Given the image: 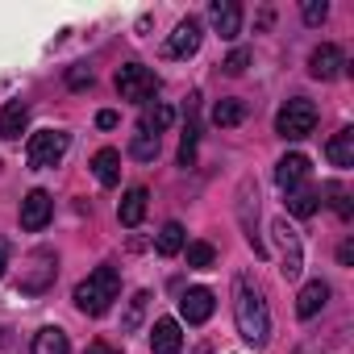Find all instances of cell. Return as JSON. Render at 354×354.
Instances as JSON below:
<instances>
[{"mask_svg": "<svg viewBox=\"0 0 354 354\" xmlns=\"http://www.w3.org/2000/svg\"><path fill=\"white\" fill-rule=\"evenodd\" d=\"M234 317H238V333L250 346H263L271 337V313H267V300L250 275L234 279Z\"/></svg>", "mask_w": 354, "mask_h": 354, "instance_id": "6da1fadb", "label": "cell"}, {"mask_svg": "<svg viewBox=\"0 0 354 354\" xmlns=\"http://www.w3.org/2000/svg\"><path fill=\"white\" fill-rule=\"evenodd\" d=\"M117 292H121L117 267H96L84 283H75V308L88 313V317H100V313H109V304L117 300Z\"/></svg>", "mask_w": 354, "mask_h": 354, "instance_id": "7a4b0ae2", "label": "cell"}, {"mask_svg": "<svg viewBox=\"0 0 354 354\" xmlns=\"http://www.w3.org/2000/svg\"><path fill=\"white\" fill-rule=\"evenodd\" d=\"M317 129V104L304 100V96H292L279 113H275V133L288 138V142H300Z\"/></svg>", "mask_w": 354, "mask_h": 354, "instance_id": "3957f363", "label": "cell"}, {"mask_svg": "<svg viewBox=\"0 0 354 354\" xmlns=\"http://www.w3.org/2000/svg\"><path fill=\"white\" fill-rule=\"evenodd\" d=\"M67 146H71V133H63V129H38V133H30L26 162H30L34 171L59 167V162H63V154H67Z\"/></svg>", "mask_w": 354, "mask_h": 354, "instance_id": "277c9868", "label": "cell"}, {"mask_svg": "<svg viewBox=\"0 0 354 354\" xmlns=\"http://www.w3.org/2000/svg\"><path fill=\"white\" fill-rule=\"evenodd\" d=\"M117 92H121V100L146 104L158 92V75L150 67H142V63H125V67H117Z\"/></svg>", "mask_w": 354, "mask_h": 354, "instance_id": "5b68a950", "label": "cell"}, {"mask_svg": "<svg viewBox=\"0 0 354 354\" xmlns=\"http://www.w3.org/2000/svg\"><path fill=\"white\" fill-rule=\"evenodd\" d=\"M238 217H242L246 242H250V246H254V254L263 259V254H267V246L259 242V188H254L250 180H242V188H238Z\"/></svg>", "mask_w": 354, "mask_h": 354, "instance_id": "8992f818", "label": "cell"}, {"mask_svg": "<svg viewBox=\"0 0 354 354\" xmlns=\"http://www.w3.org/2000/svg\"><path fill=\"white\" fill-rule=\"evenodd\" d=\"M50 217H55V201H50V192L34 188V192L21 201V230H26V234H38V230L50 225Z\"/></svg>", "mask_w": 354, "mask_h": 354, "instance_id": "52a82bcc", "label": "cell"}, {"mask_svg": "<svg viewBox=\"0 0 354 354\" xmlns=\"http://www.w3.org/2000/svg\"><path fill=\"white\" fill-rule=\"evenodd\" d=\"M275 238H279V246H283V279H300V271H304V250H300V234L288 225V217H279L275 221Z\"/></svg>", "mask_w": 354, "mask_h": 354, "instance_id": "ba28073f", "label": "cell"}, {"mask_svg": "<svg viewBox=\"0 0 354 354\" xmlns=\"http://www.w3.org/2000/svg\"><path fill=\"white\" fill-rule=\"evenodd\" d=\"M201 38H205L201 21L196 17H184L180 26H175V34L167 38V59H192L201 50Z\"/></svg>", "mask_w": 354, "mask_h": 354, "instance_id": "9c48e42d", "label": "cell"}, {"mask_svg": "<svg viewBox=\"0 0 354 354\" xmlns=\"http://www.w3.org/2000/svg\"><path fill=\"white\" fill-rule=\"evenodd\" d=\"M209 21H213V30L225 42H234L242 34V5H238V0H213V5H209Z\"/></svg>", "mask_w": 354, "mask_h": 354, "instance_id": "30bf717a", "label": "cell"}, {"mask_svg": "<svg viewBox=\"0 0 354 354\" xmlns=\"http://www.w3.org/2000/svg\"><path fill=\"white\" fill-rule=\"evenodd\" d=\"M213 308H217V296H213L209 288H188V292L180 296V317H184L188 325H205V321L213 317Z\"/></svg>", "mask_w": 354, "mask_h": 354, "instance_id": "8fae6325", "label": "cell"}, {"mask_svg": "<svg viewBox=\"0 0 354 354\" xmlns=\"http://www.w3.org/2000/svg\"><path fill=\"white\" fill-rule=\"evenodd\" d=\"M342 67H346V59H342V50H337L333 42H325V46H317V50L308 55V75H313V80H337Z\"/></svg>", "mask_w": 354, "mask_h": 354, "instance_id": "7c38bea8", "label": "cell"}, {"mask_svg": "<svg viewBox=\"0 0 354 354\" xmlns=\"http://www.w3.org/2000/svg\"><path fill=\"white\" fill-rule=\"evenodd\" d=\"M150 350H154V354H184L180 321H171V317L154 321V329H150Z\"/></svg>", "mask_w": 354, "mask_h": 354, "instance_id": "4fadbf2b", "label": "cell"}, {"mask_svg": "<svg viewBox=\"0 0 354 354\" xmlns=\"http://www.w3.org/2000/svg\"><path fill=\"white\" fill-rule=\"evenodd\" d=\"M304 180H308V158L304 154H283L279 167H275V184L283 192H292V188H304Z\"/></svg>", "mask_w": 354, "mask_h": 354, "instance_id": "5bb4252c", "label": "cell"}, {"mask_svg": "<svg viewBox=\"0 0 354 354\" xmlns=\"http://www.w3.org/2000/svg\"><path fill=\"white\" fill-rule=\"evenodd\" d=\"M26 125H30L26 100H9L5 109H0V138H5V142H17V138L26 133Z\"/></svg>", "mask_w": 354, "mask_h": 354, "instance_id": "9a60e30c", "label": "cell"}, {"mask_svg": "<svg viewBox=\"0 0 354 354\" xmlns=\"http://www.w3.org/2000/svg\"><path fill=\"white\" fill-rule=\"evenodd\" d=\"M146 201H150L146 188H129V192L121 196V205H117V221H121L125 230L142 225V217H146Z\"/></svg>", "mask_w": 354, "mask_h": 354, "instance_id": "2e32d148", "label": "cell"}, {"mask_svg": "<svg viewBox=\"0 0 354 354\" xmlns=\"http://www.w3.org/2000/svg\"><path fill=\"white\" fill-rule=\"evenodd\" d=\"M325 300H329V283H321V279H313V283H304L300 288V296H296V317H317L321 308H325Z\"/></svg>", "mask_w": 354, "mask_h": 354, "instance_id": "e0dca14e", "label": "cell"}, {"mask_svg": "<svg viewBox=\"0 0 354 354\" xmlns=\"http://www.w3.org/2000/svg\"><path fill=\"white\" fill-rule=\"evenodd\" d=\"M92 171H96V180H100L104 188H117V180H121V154H117L113 146L96 150V158H92Z\"/></svg>", "mask_w": 354, "mask_h": 354, "instance_id": "ac0fdd59", "label": "cell"}, {"mask_svg": "<svg viewBox=\"0 0 354 354\" xmlns=\"http://www.w3.org/2000/svg\"><path fill=\"white\" fill-rule=\"evenodd\" d=\"M325 154H329V162L333 167H354V129L346 125V129H337L333 138H329V146H325Z\"/></svg>", "mask_w": 354, "mask_h": 354, "instance_id": "d6986e66", "label": "cell"}, {"mask_svg": "<svg viewBox=\"0 0 354 354\" xmlns=\"http://www.w3.org/2000/svg\"><path fill=\"white\" fill-rule=\"evenodd\" d=\"M30 350L34 354H71V342H67V333L59 325H46V329L34 333V346Z\"/></svg>", "mask_w": 354, "mask_h": 354, "instance_id": "ffe728a7", "label": "cell"}, {"mask_svg": "<svg viewBox=\"0 0 354 354\" xmlns=\"http://www.w3.org/2000/svg\"><path fill=\"white\" fill-rule=\"evenodd\" d=\"M246 121V104L242 100H217L213 104V125H221V129H234V125H242Z\"/></svg>", "mask_w": 354, "mask_h": 354, "instance_id": "44dd1931", "label": "cell"}, {"mask_svg": "<svg viewBox=\"0 0 354 354\" xmlns=\"http://www.w3.org/2000/svg\"><path fill=\"white\" fill-rule=\"evenodd\" d=\"M321 209V192H313V188H292L288 192V213L292 217H313Z\"/></svg>", "mask_w": 354, "mask_h": 354, "instance_id": "7402d4cb", "label": "cell"}, {"mask_svg": "<svg viewBox=\"0 0 354 354\" xmlns=\"http://www.w3.org/2000/svg\"><path fill=\"white\" fill-rule=\"evenodd\" d=\"M184 242H188V238H184V225H180V221H167V225L158 230V254H162V259H175V254L184 250Z\"/></svg>", "mask_w": 354, "mask_h": 354, "instance_id": "603a6c76", "label": "cell"}, {"mask_svg": "<svg viewBox=\"0 0 354 354\" xmlns=\"http://www.w3.org/2000/svg\"><path fill=\"white\" fill-rule=\"evenodd\" d=\"M171 121H175V109H171V104H150V109L142 113V125H138V129H142V133H154V138H158V133H162V129H167Z\"/></svg>", "mask_w": 354, "mask_h": 354, "instance_id": "cb8c5ba5", "label": "cell"}, {"mask_svg": "<svg viewBox=\"0 0 354 354\" xmlns=\"http://www.w3.org/2000/svg\"><path fill=\"white\" fill-rule=\"evenodd\" d=\"M146 304H150V292H133V300H129V308H125V317H121V329H125V333H138V325H142V317H146Z\"/></svg>", "mask_w": 354, "mask_h": 354, "instance_id": "d4e9b609", "label": "cell"}, {"mask_svg": "<svg viewBox=\"0 0 354 354\" xmlns=\"http://www.w3.org/2000/svg\"><path fill=\"white\" fill-rule=\"evenodd\" d=\"M129 154H133L138 162H154V158H158V138L138 129V133H133V142H129Z\"/></svg>", "mask_w": 354, "mask_h": 354, "instance_id": "484cf974", "label": "cell"}, {"mask_svg": "<svg viewBox=\"0 0 354 354\" xmlns=\"http://www.w3.org/2000/svg\"><path fill=\"white\" fill-rule=\"evenodd\" d=\"M217 263V250L209 246V242H188V267H196V271H209Z\"/></svg>", "mask_w": 354, "mask_h": 354, "instance_id": "4316f807", "label": "cell"}, {"mask_svg": "<svg viewBox=\"0 0 354 354\" xmlns=\"http://www.w3.org/2000/svg\"><path fill=\"white\" fill-rule=\"evenodd\" d=\"M196 121L188 117V129H184V142H180V167H192L196 162Z\"/></svg>", "mask_w": 354, "mask_h": 354, "instance_id": "83f0119b", "label": "cell"}, {"mask_svg": "<svg viewBox=\"0 0 354 354\" xmlns=\"http://www.w3.org/2000/svg\"><path fill=\"white\" fill-rule=\"evenodd\" d=\"M325 196H329V205H333V213L342 217V221H350V201H346V192H342V184H325Z\"/></svg>", "mask_w": 354, "mask_h": 354, "instance_id": "f1b7e54d", "label": "cell"}, {"mask_svg": "<svg viewBox=\"0 0 354 354\" xmlns=\"http://www.w3.org/2000/svg\"><path fill=\"white\" fill-rule=\"evenodd\" d=\"M221 67H225L230 75H242V71L250 67V50H242V46H238V50H234V55H230V59H225Z\"/></svg>", "mask_w": 354, "mask_h": 354, "instance_id": "f546056e", "label": "cell"}, {"mask_svg": "<svg viewBox=\"0 0 354 354\" xmlns=\"http://www.w3.org/2000/svg\"><path fill=\"white\" fill-rule=\"evenodd\" d=\"M67 88H75V92L92 88V67H71L67 71Z\"/></svg>", "mask_w": 354, "mask_h": 354, "instance_id": "4dcf8cb0", "label": "cell"}, {"mask_svg": "<svg viewBox=\"0 0 354 354\" xmlns=\"http://www.w3.org/2000/svg\"><path fill=\"white\" fill-rule=\"evenodd\" d=\"M329 17V5H325V0H308V5H304V21L308 26H321Z\"/></svg>", "mask_w": 354, "mask_h": 354, "instance_id": "1f68e13d", "label": "cell"}, {"mask_svg": "<svg viewBox=\"0 0 354 354\" xmlns=\"http://www.w3.org/2000/svg\"><path fill=\"white\" fill-rule=\"evenodd\" d=\"M117 121H121V117H117L113 109H104V113H96V125H100V129H113Z\"/></svg>", "mask_w": 354, "mask_h": 354, "instance_id": "d6a6232c", "label": "cell"}, {"mask_svg": "<svg viewBox=\"0 0 354 354\" xmlns=\"http://www.w3.org/2000/svg\"><path fill=\"white\" fill-rule=\"evenodd\" d=\"M337 263H342V267L354 263V242H342V246H337Z\"/></svg>", "mask_w": 354, "mask_h": 354, "instance_id": "836d02e7", "label": "cell"}, {"mask_svg": "<svg viewBox=\"0 0 354 354\" xmlns=\"http://www.w3.org/2000/svg\"><path fill=\"white\" fill-rule=\"evenodd\" d=\"M88 354H117V350H113V346H104V342H92V346H88Z\"/></svg>", "mask_w": 354, "mask_h": 354, "instance_id": "e575fe53", "label": "cell"}, {"mask_svg": "<svg viewBox=\"0 0 354 354\" xmlns=\"http://www.w3.org/2000/svg\"><path fill=\"white\" fill-rule=\"evenodd\" d=\"M5 267H9V250L0 246V275H5Z\"/></svg>", "mask_w": 354, "mask_h": 354, "instance_id": "d590c367", "label": "cell"}]
</instances>
